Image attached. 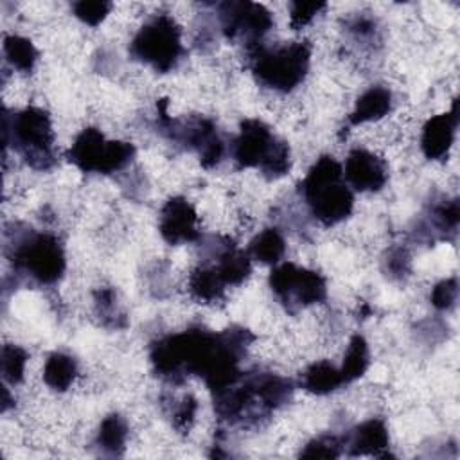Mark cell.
I'll return each instance as SVG.
<instances>
[{
    "label": "cell",
    "instance_id": "6da1fadb",
    "mask_svg": "<svg viewBox=\"0 0 460 460\" xmlns=\"http://www.w3.org/2000/svg\"><path fill=\"white\" fill-rule=\"evenodd\" d=\"M253 340L255 336L244 327L214 332L194 325L156 340L151 345L149 359L160 377L180 383L187 376H199L216 394L243 376L239 361Z\"/></svg>",
    "mask_w": 460,
    "mask_h": 460
},
{
    "label": "cell",
    "instance_id": "7a4b0ae2",
    "mask_svg": "<svg viewBox=\"0 0 460 460\" xmlns=\"http://www.w3.org/2000/svg\"><path fill=\"white\" fill-rule=\"evenodd\" d=\"M293 395V383L271 372L241 376L230 386L214 394V408L219 419L237 424L259 419L284 406Z\"/></svg>",
    "mask_w": 460,
    "mask_h": 460
},
{
    "label": "cell",
    "instance_id": "3957f363",
    "mask_svg": "<svg viewBox=\"0 0 460 460\" xmlns=\"http://www.w3.org/2000/svg\"><path fill=\"white\" fill-rule=\"evenodd\" d=\"M300 194L311 214L325 226L341 223L354 208V194L343 181V167L331 155L311 165L300 183Z\"/></svg>",
    "mask_w": 460,
    "mask_h": 460
},
{
    "label": "cell",
    "instance_id": "277c9868",
    "mask_svg": "<svg viewBox=\"0 0 460 460\" xmlns=\"http://www.w3.org/2000/svg\"><path fill=\"white\" fill-rule=\"evenodd\" d=\"M4 142L36 171H47L56 164L52 120L41 108L29 106L13 115L5 111Z\"/></svg>",
    "mask_w": 460,
    "mask_h": 460
},
{
    "label": "cell",
    "instance_id": "5b68a950",
    "mask_svg": "<svg viewBox=\"0 0 460 460\" xmlns=\"http://www.w3.org/2000/svg\"><path fill=\"white\" fill-rule=\"evenodd\" d=\"M232 156L239 169H259L268 178H280L291 167L289 146L277 138L270 126L259 119L241 122L232 144Z\"/></svg>",
    "mask_w": 460,
    "mask_h": 460
},
{
    "label": "cell",
    "instance_id": "8992f818",
    "mask_svg": "<svg viewBox=\"0 0 460 460\" xmlns=\"http://www.w3.org/2000/svg\"><path fill=\"white\" fill-rule=\"evenodd\" d=\"M255 79L275 92H291L296 88L311 63V47L305 41H293L280 47L257 45L248 50Z\"/></svg>",
    "mask_w": 460,
    "mask_h": 460
},
{
    "label": "cell",
    "instance_id": "52a82bcc",
    "mask_svg": "<svg viewBox=\"0 0 460 460\" xmlns=\"http://www.w3.org/2000/svg\"><path fill=\"white\" fill-rule=\"evenodd\" d=\"M11 262L14 270L38 284H56L66 268L65 248L61 241L45 232H25L11 246Z\"/></svg>",
    "mask_w": 460,
    "mask_h": 460
},
{
    "label": "cell",
    "instance_id": "ba28073f",
    "mask_svg": "<svg viewBox=\"0 0 460 460\" xmlns=\"http://www.w3.org/2000/svg\"><path fill=\"white\" fill-rule=\"evenodd\" d=\"M129 52L155 72H171L183 54L180 25L165 13L153 16L133 36Z\"/></svg>",
    "mask_w": 460,
    "mask_h": 460
},
{
    "label": "cell",
    "instance_id": "9c48e42d",
    "mask_svg": "<svg viewBox=\"0 0 460 460\" xmlns=\"http://www.w3.org/2000/svg\"><path fill=\"white\" fill-rule=\"evenodd\" d=\"M135 156V146L108 140L101 129L84 128L72 142L66 158L83 172L111 174L124 169Z\"/></svg>",
    "mask_w": 460,
    "mask_h": 460
},
{
    "label": "cell",
    "instance_id": "30bf717a",
    "mask_svg": "<svg viewBox=\"0 0 460 460\" xmlns=\"http://www.w3.org/2000/svg\"><path fill=\"white\" fill-rule=\"evenodd\" d=\"M158 126L171 140L194 149L205 169L217 165L225 155V142L221 140L217 128L212 120L196 117L185 124L171 119L167 113V102L162 99L158 102Z\"/></svg>",
    "mask_w": 460,
    "mask_h": 460
},
{
    "label": "cell",
    "instance_id": "8fae6325",
    "mask_svg": "<svg viewBox=\"0 0 460 460\" xmlns=\"http://www.w3.org/2000/svg\"><path fill=\"white\" fill-rule=\"evenodd\" d=\"M268 282L279 302L291 313L320 304L327 296L325 279L318 271L300 268L293 262L277 264L271 270Z\"/></svg>",
    "mask_w": 460,
    "mask_h": 460
},
{
    "label": "cell",
    "instance_id": "7c38bea8",
    "mask_svg": "<svg viewBox=\"0 0 460 460\" xmlns=\"http://www.w3.org/2000/svg\"><path fill=\"white\" fill-rule=\"evenodd\" d=\"M219 23L228 40H241L248 50L261 45L262 36L271 29V13L253 2H223L217 5Z\"/></svg>",
    "mask_w": 460,
    "mask_h": 460
},
{
    "label": "cell",
    "instance_id": "4fadbf2b",
    "mask_svg": "<svg viewBox=\"0 0 460 460\" xmlns=\"http://www.w3.org/2000/svg\"><path fill=\"white\" fill-rule=\"evenodd\" d=\"M158 230L162 239L172 246L198 241V214L192 203L181 196L169 198L160 210Z\"/></svg>",
    "mask_w": 460,
    "mask_h": 460
},
{
    "label": "cell",
    "instance_id": "5bb4252c",
    "mask_svg": "<svg viewBox=\"0 0 460 460\" xmlns=\"http://www.w3.org/2000/svg\"><path fill=\"white\" fill-rule=\"evenodd\" d=\"M345 181L359 192H377L388 181V167L383 158L368 149H352L343 165Z\"/></svg>",
    "mask_w": 460,
    "mask_h": 460
},
{
    "label": "cell",
    "instance_id": "9a60e30c",
    "mask_svg": "<svg viewBox=\"0 0 460 460\" xmlns=\"http://www.w3.org/2000/svg\"><path fill=\"white\" fill-rule=\"evenodd\" d=\"M458 126V110L456 101L451 110L440 115H435L426 120L420 135V149L428 160H442L447 156Z\"/></svg>",
    "mask_w": 460,
    "mask_h": 460
},
{
    "label": "cell",
    "instance_id": "2e32d148",
    "mask_svg": "<svg viewBox=\"0 0 460 460\" xmlns=\"http://www.w3.org/2000/svg\"><path fill=\"white\" fill-rule=\"evenodd\" d=\"M350 456H388L390 437L385 420L368 419L356 426L345 438Z\"/></svg>",
    "mask_w": 460,
    "mask_h": 460
},
{
    "label": "cell",
    "instance_id": "e0dca14e",
    "mask_svg": "<svg viewBox=\"0 0 460 460\" xmlns=\"http://www.w3.org/2000/svg\"><path fill=\"white\" fill-rule=\"evenodd\" d=\"M394 104V97L392 92L385 86H370L368 90H365L356 104L354 110L350 111V115L347 117V124L349 126H361L367 122H374L383 119L385 115L390 113Z\"/></svg>",
    "mask_w": 460,
    "mask_h": 460
},
{
    "label": "cell",
    "instance_id": "ac0fdd59",
    "mask_svg": "<svg viewBox=\"0 0 460 460\" xmlns=\"http://www.w3.org/2000/svg\"><path fill=\"white\" fill-rule=\"evenodd\" d=\"M214 270L226 286H239L248 279L252 271V259L248 252L239 250L235 244H232V241L226 239L217 252V262L214 264Z\"/></svg>",
    "mask_w": 460,
    "mask_h": 460
},
{
    "label": "cell",
    "instance_id": "d6986e66",
    "mask_svg": "<svg viewBox=\"0 0 460 460\" xmlns=\"http://www.w3.org/2000/svg\"><path fill=\"white\" fill-rule=\"evenodd\" d=\"M345 385L340 367L331 361H314L300 374V386L314 395H327Z\"/></svg>",
    "mask_w": 460,
    "mask_h": 460
},
{
    "label": "cell",
    "instance_id": "ffe728a7",
    "mask_svg": "<svg viewBox=\"0 0 460 460\" xmlns=\"http://www.w3.org/2000/svg\"><path fill=\"white\" fill-rule=\"evenodd\" d=\"M226 284L221 280L214 266H198L189 277V293L203 304H214L225 296Z\"/></svg>",
    "mask_w": 460,
    "mask_h": 460
},
{
    "label": "cell",
    "instance_id": "44dd1931",
    "mask_svg": "<svg viewBox=\"0 0 460 460\" xmlns=\"http://www.w3.org/2000/svg\"><path fill=\"white\" fill-rule=\"evenodd\" d=\"M77 377V361L66 352H52L43 365V381L54 392H65Z\"/></svg>",
    "mask_w": 460,
    "mask_h": 460
},
{
    "label": "cell",
    "instance_id": "7402d4cb",
    "mask_svg": "<svg viewBox=\"0 0 460 460\" xmlns=\"http://www.w3.org/2000/svg\"><path fill=\"white\" fill-rule=\"evenodd\" d=\"M128 433L129 429L124 417H120L119 413H110L102 419L99 426L95 444L104 455L119 456L124 453Z\"/></svg>",
    "mask_w": 460,
    "mask_h": 460
},
{
    "label": "cell",
    "instance_id": "603a6c76",
    "mask_svg": "<svg viewBox=\"0 0 460 460\" xmlns=\"http://www.w3.org/2000/svg\"><path fill=\"white\" fill-rule=\"evenodd\" d=\"M286 253V241L277 228H264L259 232L248 246L250 259H255L262 264H279Z\"/></svg>",
    "mask_w": 460,
    "mask_h": 460
},
{
    "label": "cell",
    "instance_id": "cb8c5ba5",
    "mask_svg": "<svg viewBox=\"0 0 460 460\" xmlns=\"http://www.w3.org/2000/svg\"><path fill=\"white\" fill-rule=\"evenodd\" d=\"M370 363V350H368V343L361 334H354L347 345L345 356H343V363L340 367L341 376L345 379V385L359 379Z\"/></svg>",
    "mask_w": 460,
    "mask_h": 460
},
{
    "label": "cell",
    "instance_id": "d4e9b609",
    "mask_svg": "<svg viewBox=\"0 0 460 460\" xmlns=\"http://www.w3.org/2000/svg\"><path fill=\"white\" fill-rule=\"evenodd\" d=\"M4 56L7 63L20 72H31L38 61V50L34 43L16 34L4 38Z\"/></svg>",
    "mask_w": 460,
    "mask_h": 460
},
{
    "label": "cell",
    "instance_id": "484cf974",
    "mask_svg": "<svg viewBox=\"0 0 460 460\" xmlns=\"http://www.w3.org/2000/svg\"><path fill=\"white\" fill-rule=\"evenodd\" d=\"M2 377L7 385H20L25 377V365H27V352L18 345H4L2 356Z\"/></svg>",
    "mask_w": 460,
    "mask_h": 460
},
{
    "label": "cell",
    "instance_id": "4316f807",
    "mask_svg": "<svg viewBox=\"0 0 460 460\" xmlns=\"http://www.w3.org/2000/svg\"><path fill=\"white\" fill-rule=\"evenodd\" d=\"M95 309L106 325H124V314L119 311L115 291L111 288H101L99 291H95Z\"/></svg>",
    "mask_w": 460,
    "mask_h": 460
},
{
    "label": "cell",
    "instance_id": "83f0119b",
    "mask_svg": "<svg viewBox=\"0 0 460 460\" xmlns=\"http://www.w3.org/2000/svg\"><path fill=\"white\" fill-rule=\"evenodd\" d=\"M113 4L106 0H81L72 5L75 18L90 27H97L111 11Z\"/></svg>",
    "mask_w": 460,
    "mask_h": 460
},
{
    "label": "cell",
    "instance_id": "f1b7e54d",
    "mask_svg": "<svg viewBox=\"0 0 460 460\" xmlns=\"http://www.w3.org/2000/svg\"><path fill=\"white\" fill-rule=\"evenodd\" d=\"M341 453V442L336 437H320L305 444L300 451L304 458H338Z\"/></svg>",
    "mask_w": 460,
    "mask_h": 460
},
{
    "label": "cell",
    "instance_id": "f546056e",
    "mask_svg": "<svg viewBox=\"0 0 460 460\" xmlns=\"http://www.w3.org/2000/svg\"><path fill=\"white\" fill-rule=\"evenodd\" d=\"M456 296H458V282L453 277V279L440 280L431 289L429 300H431L433 307H437L438 311H449L456 304Z\"/></svg>",
    "mask_w": 460,
    "mask_h": 460
},
{
    "label": "cell",
    "instance_id": "4dcf8cb0",
    "mask_svg": "<svg viewBox=\"0 0 460 460\" xmlns=\"http://www.w3.org/2000/svg\"><path fill=\"white\" fill-rule=\"evenodd\" d=\"M325 9L323 2H291L289 4V23L293 29L309 25L314 16Z\"/></svg>",
    "mask_w": 460,
    "mask_h": 460
},
{
    "label": "cell",
    "instance_id": "1f68e13d",
    "mask_svg": "<svg viewBox=\"0 0 460 460\" xmlns=\"http://www.w3.org/2000/svg\"><path fill=\"white\" fill-rule=\"evenodd\" d=\"M196 411H198V401L189 394L183 395L181 401L172 410V426L181 433L189 431L190 426L194 424Z\"/></svg>",
    "mask_w": 460,
    "mask_h": 460
},
{
    "label": "cell",
    "instance_id": "d6a6232c",
    "mask_svg": "<svg viewBox=\"0 0 460 460\" xmlns=\"http://www.w3.org/2000/svg\"><path fill=\"white\" fill-rule=\"evenodd\" d=\"M458 217H460V210H458L456 199H451L447 203L444 201L442 205L435 207V210H433V223L442 232H446V230L455 232L458 226Z\"/></svg>",
    "mask_w": 460,
    "mask_h": 460
}]
</instances>
